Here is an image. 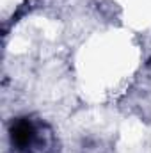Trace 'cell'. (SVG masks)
I'll list each match as a JSON object with an SVG mask.
<instances>
[{"label":"cell","mask_w":151,"mask_h":153,"mask_svg":"<svg viewBox=\"0 0 151 153\" xmlns=\"http://www.w3.org/2000/svg\"><path fill=\"white\" fill-rule=\"evenodd\" d=\"M11 139L18 150H29L30 146L38 143V130L29 119H18L13 125Z\"/></svg>","instance_id":"obj_1"}]
</instances>
